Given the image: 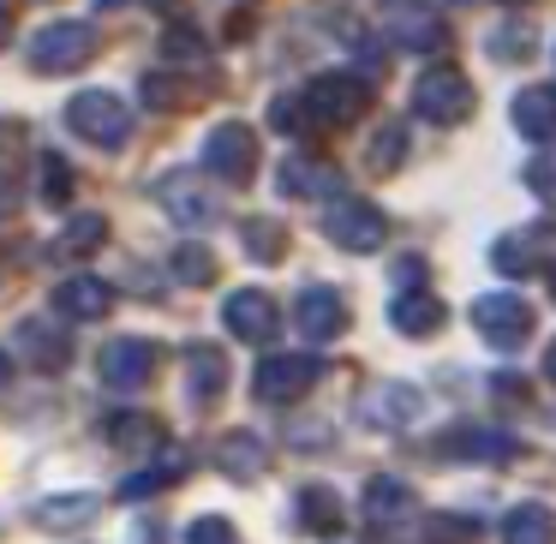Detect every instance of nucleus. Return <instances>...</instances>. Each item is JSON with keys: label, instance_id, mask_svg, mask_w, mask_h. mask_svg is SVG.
Instances as JSON below:
<instances>
[{"label": "nucleus", "instance_id": "1", "mask_svg": "<svg viewBox=\"0 0 556 544\" xmlns=\"http://www.w3.org/2000/svg\"><path fill=\"white\" fill-rule=\"evenodd\" d=\"M305 121L312 126H353L365 109H371V85L359 73H317L300 97Z\"/></svg>", "mask_w": 556, "mask_h": 544}, {"label": "nucleus", "instance_id": "2", "mask_svg": "<svg viewBox=\"0 0 556 544\" xmlns=\"http://www.w3.org/2000/svg\"><path fill=\"white\" fill-rule=\"evenodd\" d=\"M66 126H73L78 138H90L97 150H121L126 138H132V109H126L114 90H78V97L66 102Z\"/></svg>", "mask_w": 556, "mask_h": 544}, {"label": "nucleus", "instance_id": "3", "mask_svg": "<svg viewBox=\"0 0 556 544\" xmlns=\"http://www.w3.org/2000/svg\"><path fill=\"white\" fill-rule=\"evenodd\" d=\"M317 377H324V365L312 353H269L252 377V395L264 407H293V401H305L317 389Z\"/></svg>", "mask_w": 556, "mask_h": 544}, {"label": "nucleus", "instance_id": "4", "mask_svg": "<svg viewBox=\"0 0 556 544\" xmlns=\"http://www.w3.org/2000/svg\"><path fill=\"white\" fill-rule=\"evenodd\" d=\"M413 109L431 126H460L479 109V97H472L467 73H455V66H425V78L413 85Z\"/></svg>", "mask_w": 556, "mask_h": 544}, {"label": "nucleus", "instance_id": "5", "mask_svg": "<svg viewBox=\"0 0 556 544\" xmlns=\"http://www.w3.org/2000/svg\"><path fill=\"white\" fill-rule=\"evenodd\" d=\"M198 168L216 174V180H228V186H245V180H252V168H257V138H252V126H240V121L210 126Z\"/></svg>", "mask_w": 556, "mask_h": 544}, {"label": "nucleus", "instance_id": "6", "mask_svg": "<svg viewBox=\"0 0 556 544\" xmlns=\"http://www.w3.org/2000/svg\"><path fill=\"white\" fill-rule=\"evenodd\" d=\"M324 233L341 245V252H377V245L389 240V222L377 204H365V198H329V216H324Z\"/></svg>", "mask_w": 556, "mask_h": 544}, {"label": "nucleus", "instance_id": "7", "mask_svg": "<svg viewBox=\"0 0 556 544\" xmlns=\"http://www.w3.org/2000/svg\"><path fill=\"white\" fill-rule=\"evenodd\" d=\"M377 18H383V30H395V42L413 49V54H431V49L448 42V25H443V13H437L431 0H383Z\"/></svg>", "mask_w": 556, "mask_h": 544}, {"label": "nucleus", "instance_id": "8", "mask_svg": "<svg viewBox=\"0 0 556 544\" xmlns=\"http://www.w3.org/2000/svg\"><path fill=\"white\" fill-rule=\"evenodd\" d=\"M90 54H97V30L78 25V18H61V25L37 30V42H30V66L37 73H78Z\"/></svg>", "mask_w": 556, "mask_h": 544}, {"label": "nucleus", "instance_id": "9", "mask_svg": "<svg viewBox=\"0 0 556 544\" xmlns=\"http://www.w3.org/2000/svg\"><path fill=\"white\" fill-rule=\"evenodd\" d=\"M156 359H162L156 341H144V336H121V341H109V347L97 353V377H102L109 389H121V395H132V389H144V383H150Z\"/></svg>", "mask_w": 556, "mask_h": 544}, {"label": "nucleus", "instance_id": "10", "mask_svg": "<svg viewBox=\"0 0 556 544\" xmlns=\"http://www.w3.org/2000/svg\"><path fill=\"white\" fill-rule=\"evenodd\" d=\"M472 329H479L491 347H520L532 336V305L520 293H479L472 300Z\"/></svg>", "mask_w": 556, "mask_h": 544}, {"label": "nucleus", "instance_id": "11", "mask_svg": "<svg viewBox=\"0 0 556 544\" xmlns=\"http://www.w3.org/2000/svg\"><path fill=\"white\" fill-rule=\"evenodd\" d=\"M222 324H228V336L264 347V341L281 329V312H276V300H269L264 288H240V293H228V305H222Z\"/></svg>", "mask_w": 556, "mask_h": 544}, {"label": "nucleus", "instance_id": "12", "mask_svg": "<svg viewBox=\"0 0 556 544\" xmlns=\"http://www.w3.org/2000/svg\"><path fill=\"white\" fill-rule=\"evenodd\" d=\"M293 324H300L305 341H336L348 336V300L336 288H305L300 305H293Z\"/></svg>", "mask_w": 556, "mask_h": 544}, {"label": "nucleus", "instance_id": "13", "mask_svg": "<svg viewBox=\"0 0 556 544\" xmlns=\"http://www.w3.org/2000/svg\"><path fill=\"white\" fill-rule=\"evenodd\" d=\"M49 305H54L61 324H90V317H109L114 288H109V281H97V276H66L61 288L49 293Z\"/></svg>", "mask_w": 556, "mask_h": 544}, {"label": "nucleus", "instance_id": "14", "mask_svg": "<svg viewBox=\"0 0 556 544\" xmlns=\"http://www.w3.org/2000/svg\"><path fill=\"white\" fill-rule=\"evenodd\" d=\"M359 407H365V425H377V431H407L425 401H419V389H407V383H383V389H371Z\"/></svg>", "mask_w": 556, "mask_h": 544}, {"label": "nucleus", "instance_id": "15", "mask_svg": "<svg viewBox=\"0 0 556 544\" xmlns=\"http://www.w3.org/2000/svg\"><path fill=\"white\" fill-rule=\"evenodd\" d=\"M156 198L168 204L174 222H186V228H204V222H216V198L198 186V174H168V180L156 186Z\"/></svg>", "mask_w": 556, "mask_h": 544}, {"label": "nucleus", "instance_id": "16", "mask_svg": "<svg viewBox=\"0 0 556 544\" xmlns=\"http://www.w3.org/2000/svg\"><path fill=\"white\" fill-rule=\"evenodd\" d=\"M443 455H460V460H491V467H503V460L520 455V443L508 431H479V425H460V431L443 437Z\"/></svg>", "mask_w": 556, "mask_h": 544}, {"label": "nucleus", "instance_id": "17", "mask_svg": "<svg viewBox=\"0 0 556 544\" xmlns=\"http://www.w3.org/2000/svg\"><path fill=\"white\" fill-rule=\"evenodd\" d=\"M18 347L30 353L37 371H61V365L73 359V336H66L61 324H42V317H25V324H18Z\"/></svg>", "mask_w": 556, "mask_h": 544}, {"label": "nucleus", "instance_id": "18", "mask_svg": "<svg viewBox=\"0 0 556 544\" xmlns=\"http://www.w3.org/2000/svg\"><path fill=\"white\" fill-rule=\"evenodd\" d=\"M413 508H419V496H413L407 479H389V472L365 479V515H371L377 527H395V520L413 515Z\"/></svg>", "mask_w": 556, "mask_h": 544}, {"label": "nucleus", "instance_id": "19", "mask_svg": "<svg viewBox=\"0 0 556 544\" xmlns=\"http://www.w3.org/2000/svg\"><path fill=\"white\" fill-rule=\"evenodd\" d=\"M281 198H336V168L329 162H317V156H288L281 162Z\"/></svg>", "mask_w": 556, "mask_h": 544}, {"label": "nucleus", "instance_id": "20", "mask_svg": "<svg viewBox=\"0 0 556 544\" xmlns=\"http://www.w3.org/2000/svg\"><path fill=\"white\" fill-rule=\"evenodd\" d=\"M515 126L539 144H556V85H532L515 97Z\"/></svg>", "mask_w": 556, "mask_h": 544}, {"label": "nucleus", "instance_id": "21", "mask_svg": "<svg viewBox=\"0 0 556 544\" xmlns=\"http://www.w3.org/2000/svg\"><path fill=\"white\" fill-rule=\"evenodd\" d=\"M389 317H395L401 336H437V329H443V300H437V293L401 288L395 305H389Z\"/></svg>", "mask_w": 556, "mask_h": 544}, {"label": "nucleus", "instance_id": "22", "mask_svg": "<svg viewBox=\"0 0 556 544\" xmlns=\"http://www.w3.org/2000/svg\"><path fill=\"white\" fill-rule=\"evenodd\" d=\"M216 460H222V472H228V479H240V484L264 479V443H257L252 431H228L216 443Z\"/></svg>", "mask_w": 556, "mask_h": 544}, {"label": "nucleus", "instance_id": "23", "mask_svg": "<svg viewBox=\"0 0 556 544\" xmlns=\"http://www.w3.org/2000/svg\"><path fill=\"white\" fill-rule=\"evenodd\" d=\"M109 443L121 448V455L144 460L150 448H162V425L150 419V413H114V419H109Z\"/></svg>", "mask_w": 556, "mask_h": 544}, {"label": "nucleus", "instance_id": "24", "mask_svg": "<svg viewBox=\"0 0 556 544\" xmlns=\"http://www.w3.org/2000/svg\"><path fill=\"white\" fill-rule=\"evenodd\" d=\"M90 520H97V496H85V491L49 496V503L37 508V527L42 532H78V527H90Z\"/></svg>", "mask_w": 556, "mask_h": 544}, {"label": "nucleus", "instance_id": "25", "mask_svg": "<svg viewBox=\"0 0 556 544\" xmlns=\"http://www.w3.org/2000/svg\"><path fill=\"white\" fill-rule=\"evenodd\" d=\"M293 503H300V515H293V520H300L305 532H324V539H329V532H341V496H336V484H305Z\"/></svg>", "mask_w": 556, "mask_h": 544}, {"label": "nucleus", "instance_id": "26", "mask_svg": "<svg viewBox=\"0 0 556 544\" xmlns=\"http://www.w3.org/2000/svg\"><path fill=\"white\" fill-rule=\"evenodd\" d=\"M503 544H556V515L544 503H520L503 520Z\"/></svg>", "mask_w": 556, "mask_h": 544}, {"label": "nucleus", "instance_id": "27", "mask_svg": "<svg viewBox=\"0 0 556 544\" xmlns=\"http://www.w3.org/2000/svg\"><path fill=\"white\" fill-rule=\"evenodd\" d=\"M192 371H186V389H192V401L198 407H210V401L222 395V389H228V359H222L216 347H192Z\"/></svg>", "mask_w": 556, "mask_h": 544}, {"label": "nucleus", "instance_id": "28", "mask_svg": "<svg viewBox=\"0 0 556 544\" xmlns=\"http://www.w3.org/2000/svg\"><path fill=\"white\" fill-rule=\"evenodd\" d=\"M102 240H109V222L102 216H73L66 233L54 240V257H90V252H102Z\"/></svg>", "mask_w": 556, "mask_h": 544}, {"label": "nucleus", "instance_id": "29", "mask_svg": "<svg viewBox=\"0 0 556 544\" xmlns=\"http://www.w3.org/2000/svg\"><path fill=\"white\" fill-rule=\"evenodd\" d=\"M186 472V455H162V467H144V472H132V479H121V496L126 503H138V496H156V491H168L174 479Z\"/></svg>", "mask_w": 556, "mask_h": 544}, {"label": "nucleus", "instance_id": "30", "mask_svg": "<svg viewBox=\"0 0 556 544\" xmlns=\"http://www.w3.org/2000/svg\"><path fill=\"white\" fill-rule=\"evenodd\" d=\"M240 240H245V252H252L257 264H276V257L288 252V228H281V222H269V216L240 222Z\"/></svg>", "mask_w": 556, "mask_h": 544}, {"label": "nucleus", "instance_id": "31", "mask_svg": "<svg viewBox=\"0 0 556 544\" xmlns=\"http://www.w3.org/2000/svg\"><path fill=\"white\" fill-rule=\"evenodd\" d=\"M138 97H144V109L168 114V109H186V102H192V85L174 78V73H144L138 78Z\"/></svg>", "mask_w": 556, "mask_h": 544}, {"label": "nucleus", "instance_id": "32", "mask_svg": "<svg viewBox=\"0 0 556 544\" xmlns=\"http://www.w3.org/2000/svg\"><path fill=\"white\" fill-rule=\"evenodd\" d=\"M174 281L210 288V281H216V252H210V245H180V252H174Z\"/></svg>", "mask_w": 556, "mask_h": 544}, {"label": "nucleus", "instance_id": "33", "mask_svg": "<svg viewBox=\"0 0 556 544\" xmlns=\"http://www.w3.org/2000/svg\"><path fill=\"white\" fill-rule=\"evenodd\" d=\"M37 174H42V198L49 204H66L73 198V168H66V156H54V150H42V162H37Z\"/></svg>", "mask_w": 556, "mask_h": 544}, {"label": "nucleus", "instance_id": "34", "mask_svg": "<svg viewBox=\"0 0 556 544\" xmlns=\"http://www.w3.org/2000/svg\"><path fill=\"white\" fill-rule=\"evenodd\" d=\"M401 156H407V126H383V132L371 138V168L377 174H395Z\"/></svg>", "mask_w": 556, "mask_h": 544}, {"label": "nucleus", "instance_id": "35", "mask_svg": "<svg viewBox=\"0 0 556 544\" xmlns=\"http://www.w3.org/2000/svg\"><path fill=\"white\" fill-rule=\"evenodd\" d=\"M491 264L503 269V276H527V269H532V240H527V233H508V240H496V245H491Z\"/></svg>", "mask_w": 556, "mask_h": 544}, {"label": "nucleus", "instance_id": "36", "mask_svg": "<svg viewBox=\"0 0 556 544\" xmlns=\"http://www.w3.org/2000/svg\"><path fill=\"white\" fill-rule=\"evenodd\" d=\"M491 54H496V61H527V54H532V30L503 25V30L491 37Z\"/></svg>", "mask_w": 556, "mask_h": 544}, {"label": "nucleus", "instance_id": "37", "mask_svg": "<svg viewBox=\"0 0 556 544\" xmlns=\"http://www.w3.org/2000/svg\"><path fill=\"white\" fill-rule=\"evenodd\" d=\"M186 544H240V539H233V527L222 515H198L192 527H186Z\"/></svg>", "mask_w": 556, "mask_h": 544}, {"label": "nucleus", "instance_id": "38", "mask_svg": "<svg viewBox=\"0 0 556 544\" xmlns=\"http://www.w3.org/2000/svg\"><path fill=\"white\" fill-rule=\"evenodd\" d=\"M162 54H174V61H204V37H186V25L180 30H168V37H162Z\"/></svg>", "mask_w": 556, "mask_h": 544}, {"label": "nucleus", "instance_id": "39", "mask_svg": "<svg viewBox=\"0 0 556 544\" xmlns=\"http://www.w3.org/2000/svg\"><path fill=\"white\" fill-rule=\"evenodd\" d=\"M527 186H532L539 198H556V150H544V156L527 168Z\"/></svg>", "mask_w": 556, "mask_h": 544}, {"label": "nucleus", "instance_id": "40", "mask_svg": "<svg viewBox=\"0 0 556 544\" xmlns=\"http://www.w3.org/2000/svg\"><path fill=\"white\" fill-rule=\"evenodd\" d=\"M491 389H496V401H520V407L532 401V383H527V377H515V371H496Z\"/></svg>", "mask_w": 556, "mask_h": 544}, {"label": "nucleus", "instance_id": "41", "mask_svg": "<svg viewBox=\"0 0 556 544\" xmlns=\"http://www.w3.org/2000/svg\"><path fill=\"white\" fill-rule=\"evenodd\" d=\"M419 276H425L419 257H401V264H395V281H401V288H419Z\"/></svg>", "mask_w": 556, "mask_h": 544}, {"label": "nucleus", "instance_id": "42", "mask_svg": "<svg viewBox=\"0 0 556 544\" xmlns=\"http://www.w3.org/2000/svg\"><path fill=\"white\" fill-rule=\"evenodd\" d=\"M7 42H13V13L0 7V49H7Z\"/></svg>", "mask_w": 556, "mask_h": 544}, {"label": "nucleus", "instance_id": "43", "mask_svg": "<svg viewBox=\"0 0 556 544\" xmlns=\"http://www.w3.org/2000/svg\"><path fill=\"white\" fill-rule=\"evenodd\" d=\"M544 371H551V383H556V341H551V353H544Z\"/></svg>", "mask_w": 556, "mask_h": 544}, {"label": "nucleus", "instance_id": "44", "mask_svg": "<svg viewBox=\"0 0 556 544\" xmlns=\"http://www.w3.org/2000/svg\"><path fill=\"white\" fill-rule=\"evenodd\" d=\"M7 377H13V359H7V353H0V389H7Z\"/></svg>", "mask_w": 556, "mask_h": 544}, {"label": "nucleus", "instance_id": "45", "mask_svg": "<svg viewBox=\"0 0 556 544\" xmlns=\"http://www.w3.org/2000/svg\"><path fill=\"white\" fill-rule=\"evenodd\" d=\"M551 293H556V269H551Z\"/></svg>", "mask_w": 556, "mask_h": 544}, {"label": "nucleus", "instance_id": "46", "mask_svg": "<svg viewBox=\"0 0 556 544\" xmlns=\"http://www.w3.org/2000/svg\"><path fill=\"white\" fill-rule=\"evenodd\" d=\"M503 7H515V0H503Z\"/></svg>", "mask_w": 556, "mask_h": 544}]
</instances>
